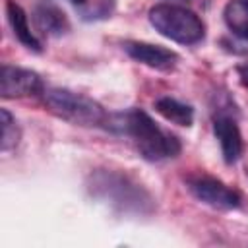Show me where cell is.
<instances>
[{"label": "cell", "instance_id": "6da1fadb", "mask_svg": "<svg viewBox=\"0 0 248 248\" xmlns=\"http://www.w3.org/2000/svg\"><path fill=\"white\" fill-rule=\"evenodd\" d=\"M108 128L130 138L138 153L147 161L172 159L180 153V141L170 132H165L147 112L132 108L107 120Z\"/></svg>", "mask_w": 248, "mask_h": 248}, {"label": "cell", "instance_id": "7a4b0ae2", "mask_svg": "<svg viewBox=\"0 0 248 248\" xmlns=\"http://www.w3.org/2000/svg\"><path fill=\"white\" fill-rule=\"evenodd\" d=\"M43 103L54 116L76 126H85V128L103 126L108 120L105 108L97 101L81 93H74L70 89H60V87L45 89Z\"/></svg>", "mask_w": 248, "mask_h": 248}, {"label": "cell", "instance_id": "3957f363", "mask_svg": "<svg viewBox=\"0 0 248 248\" xmlns=\"http://www.w3.org/2000/svg\"><path fill=\"white\" fill-rule=\"evenodd\" d=\"M149 23L157 33L180 45H196L205 37L203 21L192 10L176 4L153 6L149 10Z\"/></svg>", "mask_w": 248, "mask_h": 248}, {"label": "cell", "instance_id": "277c9868", "mask_svg": "<svg viewBox=\"0 0 248 248\" xmlns=\"http://www.w3.org/2000/svg\"><path fill=\"white\" fill-rule=\"evenodd\" d=\"M188 190L205 205L215 207V209H236L240 207V194L232 188H229L225 182L205 176V174H196L188 178Z\"/></svg>", "mask_w": 248, "mask_h": 248}, {"label": "cell", "instance_id": "5b68a950", "mask_svg": "<svg viewBox=\"0 0 248 248\" xmlns=\"http://www.w3.org/2000/svg\"><path fill=\"white\" fill-rule=\"evenodd\" d=\"M43 81L39 74L25 70V68H16V66H2L0 72V97L2 99H17V97H35L41 95Z\"/></svg>", "mask_w": 248, "mask_h": 248}, {"label": "cell", "instance_id": "8992f818", "mask_svg": "<svg viewBox=\"0 0 248 248\" xmlns=\"http://www.w3.org/2000/svg\"><path fill=\"white\" fill-rule=\"evenodd\" d=\"M124 50L136 62L145 64V66L159 70V72H170L178 62L176 52H172L170 48L159 46V45H151V43L128 41V43H124Z\"/></svg>", "mask_w": 248, "mask_h": 248}, {"label": "cell", "instance_id": "52a82bcc", "mask_svg": "<svg viewBox=\"0 0 248 248\" xmlns=\"http://www.w3.org/2000/svg\"><path fill=\"white\" fill-rule=\"evenodd\" d=\"M213 132H215V138L219 140L225 163L229 165L236 163L242 155V136L236 120L227 114H219L213 120Z\"/></svg>", "mask_w": 248, "mask_h": 248}, {"label": "cell", "instance_id": "ba28073f", "mask_svg": "<svg viewBox=\"0 0 248 248\" xmlns=\"http://www.w3.org/2000/svg\"><path fill=\"white\" fill-rule=\"evenodd\" d=\"M33 21L39 31L50 37H58L68 31V17L66 14L50 0H39L33 8Z\"/></svg>", "mask_w": 248, "mask_h": 248}, {"label": "cell", "instance_id": "9c48e42d", "mask_svg": "<svg viewBox=\"0 0 248 248\" xmlns=\"http://www.w3.org/2000/svg\"><path fill=\"white\" fill-rule=\"evenodd\" d=\"M6 16H8V21L12 25V31L16 35V39L27 46L29 50L33 52H41L43 46H41V41L35 37V33L31 31L29 27V21H27V14L25 10L16 2V0H8L6 2Z\"/></svg>", "mask_w": 248, "mask_h": 248}, {"label": "cell", "instance_id": "30bf717a", "mask_svg": "<svg viewBox=\"0 0 248 248\" xmlns=\"http://www.w3.org/2000/svg\"><path fill=\"white\" fill-rule=\"evenodd\" d=\"M155 110L169 122L178 126H192L194 122V108L174 97H161L155 101Z\"/></svg>", "mask_w": 248, "mask_h": 248}, {"label": "cell", "instance_id": "8fae6325", "mask_svg": "<svg viewBox=\"0 0 248 248\" xmlns=\"http://www.w3.org/2000/svg\"><path fill=\"white\" fill-rule=\"evenodd\" d=\"M225 23L232 35L248 41V0H231L223 10Z\"/></svg>", "mask_w": 248, "mask_h": 248}, {"label": "cell", "instance_id": "7c38bea8", "mask_svg": "<svg viewBox=\"0 0 248 248\" xmlns=\"http://www.w3.org/2000/svg\"><path fill=\"white\" fill-rule=\"evenodd\" d=\"M0 124H2L0 149H2V151H10V149L17 147L19 138H21V132H19V126H17L16 118H14L6 108H0Z\"/></svg>", "mask_w": 248, "mask_h": 248}, {"label": "cell", "instance_id": "4fadbf2b", "mask_svg": "<svg viewBox=\"0 0 248 248\" xmlns=\"http://www.w3.org/2000/svg\"><path fill=\"white\" fill-rule=\"evenodd\" d=\"M112 6H114V0H85L79 12L85 19H101L112 12Z\"/></svg>", "mask_w": 248, "mask_h": 248}, {"label": "cell", "instance_id": "5bb4252c", "mask_svg": "<svg viewBox=\"0 0 248 248\" xmlns=\"http://www.w3.org/2000/svg\"><path fill=\"white\" fill-rule=\"evenodd\" d=\"M236 72H238L240 83H242L244 87H248V62H246V64H242V66H238V68H236Z\"/></svg>", "mask_w": 248, "mask_h": 248}, {"label": "cell", "instance_id": "9a60e30c", "mask_svg": "<svg viewBox=\"0 0 248 248\" xmlns=\"http://www.w3.org/2000/svg\"><path fill=\"white\" fill-rule=\"evenodd\" d=\"M72 2H74V4H76V6H78V8H81V6H83V4H85V0H72Z\"/></svg>", "mask_w": 248, "mask_h": 248}]
</instances>
